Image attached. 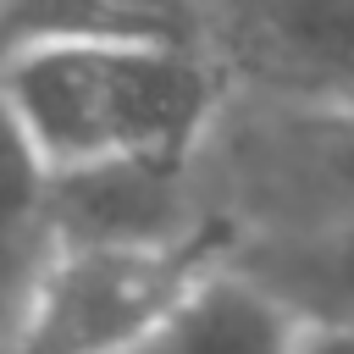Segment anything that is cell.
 <instances>
[{
	"instance_id": "7a4b0ae2",
	"label": "cell",
	"mask_w": 354,
	"mask_h": 354,
	"mask_svg": "<svg viewBox=\"0 0 354 354\" xmlns=\"http://www.w3.org/2000/svg\"><path fill=\"white\" fill-rule=\"evenodd\" d=\"M232 249V227L199 221L171 243L50 249L0 354H133Z\"/></svg>"
},
{
	"instance_id": "9c48e42d",
	"label": "cell",
	"mask_w": 354,
	"mask_h": 354,
	"mask_svg": "<svg viewBox=\"0 0 354 354\" xmlns=\"http://www.w3.org/2000/svg\"><path fill=\"white\" fill-rule=\"evenodd\" d=\"M299 354H354V326H299Z\"/></svg>"
},
{
	"instance_id": "30bf717a",
	"label": "cell",
	"mask_w": 354,
	"mask_h": 354,
	"mask_svg": "<svg viewBox=\"0 0 354 354\" xmlns=\"http://www.w3.org/2000/svg\"><path fill=\"white\" fill-rule=\"evenodd\" d=\"M343 105H354V94H348V100H343Z\"/></svg>"
},
{
	"instance_id": "52a82bcc",
	"label": "cell",
	"mask_w": 354,
	"mask_h": 354,
	"mask_svg": "<svg viewBox=\"0 0 354 354\" xmlns=\"http://www.w3.org/2000/svg\"><path fill=\"white\" fill-rule=\"evenodd\" d=\"M133 354H299V321L221 260Z\"/></svg>"
},
{
	"instance_id": "277c9868",
	"label": "cell",
	"mask_w": 354,
	"mask_h": 354,
	"mask_svg": "<svg viewBox=\"0 0 354 354\" xmlns=\"http://www.w3.org/2000/svg\"><path fill=\"white\" fill-rule=\"evenodd\" d=\"M44 221L55 249L77 243H171L188 221V160H94L61 166L44 188Z\"/></svg>"
},
{
	"instance_id": "6da1fadb",
	"label": "cell",
	"mask_w": 354,
	"mask_h": 354,
	"mask_svg": "<svg viewBox=\"0 0 354 354\" xmlns=\"http://www.w3.org/2000/svg\"><path fill=\"white\" fill-rule=\"evenodd\" d=\"M0 94L50 171L94 160H194L221 88L194 44L160 39H33L0 55Z\"/></svg>"
},
{
	"instance_id": "5b68a950",
	"label": "cell",
	"mask_w": 354,
	"mask_h": 354,
	"mask_svg": "<svg viewBox=\"0 0 354 354\" xmlns=\"http://www.w3.org/2000/svg\"><path fill=\"white\" fill-rule=\"evenodd\" d=\"M221 33L271 94H354V0H227Z\"/></svg>"
},
{
	"instance_id": "3957f363",
	"label": "cell",
	"mask_w": 354,
	"mask_h": 354,
	"mask_svg": "<svg viewBox=\"0 0 354 354\" xmlns=\"http://www.w3.org/2000/svg\"><path fill=\"white\" fill-rule=\"evenodd\" d=\"M227 133L249 238L354 216V105L266 88V105H249Z\"/></svg>"
},
{
	"instance_id": "8992f818",
	"label": "cell",
	"mask_w": 354,
	"mask_h": 354,
	"mask_svg": "<svg viewBox=\"0 0 354 354\" xmlns=\"http://www.w3.org/2000/svg\"><path fill=\"white\" fill-rule=\"evenodd\" d=\"M227 266L266 288L299 326H354V216L304 232L232 238Z\"/></svg>"
},
{
	"instance_id": "ba28073f",
	"label": "cell",
	"mask_w": 354,
	"mask_h": 354,
	"mask_svg": "<svg viewBox=\"0 0 354 354\" xmlns=\"http://www.w3.org/2000/svg\"><path fill=\"white\" fill-rule=\"evenodd\" d=\"M44 188H50V160L0 94V249H11L22 232L44 221Z\"/></svg>"
}]
</instances>
